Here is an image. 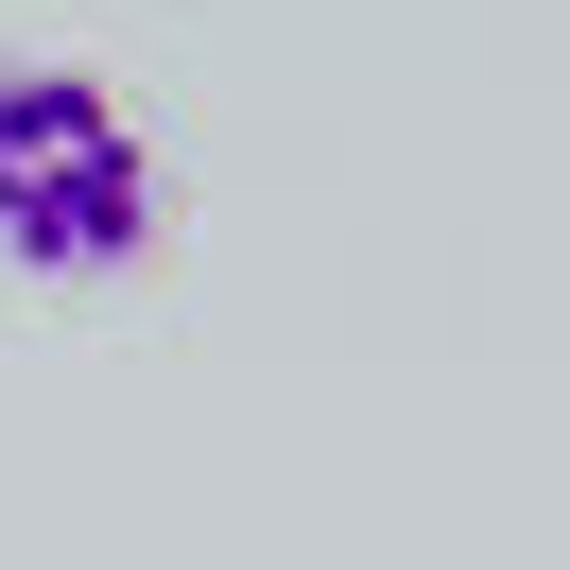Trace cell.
Listing matches in <instances>:
<instances>
[{
    "label": "cell",
    "mask_w": 570,
    "mask_h": 570,
    "mask_svg": "<svg viewBox=\"0 0 570 570\" xmlns=\"http://www.w3.org/2000/svg\"><path fill=\"white\" fill-rule=\"evenodd\" d=\"M174 243V174H156L139 105L70 52H0V259L52 294H105Z\"/></svg>",
    "instance_id": "1"
}]
</instances>
